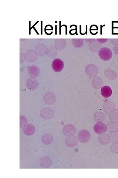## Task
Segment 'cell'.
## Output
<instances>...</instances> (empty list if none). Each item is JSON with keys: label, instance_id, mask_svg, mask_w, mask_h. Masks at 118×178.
Listing matches in <instances>:
<instances>
[{"label": "cell", "instance_id": "cell-1", "mask_svg": "<svg viewBox=\"0 0 118 178\" xmlns=\"http://www.w3.org/2000/svg\"><path fill=\"white\" fill-rule=\"evenodd\" d=\"M99 55L102 60L108 61L112 58V52L109 48L103 47L99 50Z\"/></svg>", "mask_w": 118, "mask_h": 178}, {"label": "cell", "instance_id": "cell-2", "mask_svg": "<svg viewBox=\"0 0 118 178\" xmlns=\"http://www.w3.org/2000/svg\"><path fill=\"white\" fill-rule=\"evenodd\" d=\"M78 141L82 143H85L88 142L91 138L90 132L86 129H83L80 131L78 134Z\"/></svg>", "mask_w": 118, "mask_h": 178}, {"label": "cell", "instance_id": "cell-3", "mask_svg": "<svg viewBox=\"0 0 118 178\" xmlns=\"http://www.w3.org/2000/svg\"><path fill=\"white\" fill-rule=\"evenodd\" d=\"M64 67V63L61 59H56L52 63V69L56 72L61 71Z\"/></svg>", "mask_w": 118, "mask_h": 178}, {"label": "cell", "instance_id": "cell-4", "mask_svg": "<svg viewBox=\"0 0 118 178\" xmlns=\"http://www.w3.org/2000/svg\"><path fill=\"white\" fill-rule=\"evenodd\" d=\"M44 100L46 105H53L56 101V98L55 95L52 92H47L44 96Z\"/></svg>", "mask_w": 118, "mask_h": 178}, {"label": "cell", "instance_id": "cell-5", "mask_svg": "<svg viewBox=\"0 0 118 178\" xmlns=\"http://www.w3.org/2000/svg\"><path fill=\"white\" fill-rule=\"evenodd\" d=\"M40 115L44 119H49L53 117L54 115V111L51 108H44L41 111Z\"/></svg>", "mask_w": 118, "mask_h": 178}, {"label": "cell", "instance_id": "cell-6", "mask_svg": "<svg viewBox=\"0 0 118 178\" xmlns=\"http://www.w3.org/2000/svg\"><path fill=\"white\" fill-rule=\"evenodd\" d=\"M93 129L97 134H103L107 130V125L103 122H97L94 125Z\"/></svg>", "mask_w": 118, "mask_h": 178}, {"label": "cell", "instance_id": "cell-7", "mask_svg": "<svg viewBox=\"0 0 118 178\" xmlns=\"http://www.w3.org/2000/svg\"><path fill=\"white\" fill-rule=\"evenodd\" d=\"M78 137L76 136H68L65 139V143L67 146L69 147H73L76 146L78 143Z\"/></svg>", "mask_w": 118, "mask_h": 178}, {"label": "cell", "instance_id": "cell-8", "mask_svg": "<svg viewBox=\"0 0 118 178\" xmlns=\"http://www.w3.org/2000/svg\"><path fill=\"white\" fill-rule=\"evenodd\" d=\"M76 131V127L72 124L66 125L63 129V132L64 135L67 136L74 135Z\"/></svg>", "mask_w": 118, "mask_h": 178}, {"label": "cell", "instance_id": "cell-9", "mask_svg": "<svg viewBox=\"0 0 118 178\" xmlns=\"http://www.w3.org/2000/svg\"><path fill=\"white\" fill-rule=\"evenodd\" d=\"M86 73L90 76L93 77L97 75L98 69L97 67L94 64L89 65L86 68Z\"/></svg>", "mask_w": 118, "mask_h": 178}, {"label": "cell", "instance_id": "cell-10", "mask_svg": "<svg viewBox=\"0 0 118 178\" xmlns=\"http://www.w3.org/2000/svg\"><path fill=\"white\" fill-rule=\"evenodd\" d=\"M22 131L25 135L30 136L33 135L35 132V127L31 124L26 125L23 127Z\"/></svg>", "mask_w": 118, "mask_h": 178}, {"label": "cell", "instance_id": "cell-11", "mask_svg": "<svg viewBox=\"0 0 118 178\" xmlns=\"http://www.w3.org/2000/svg\"><path fill=\"white\" fill-rule=\"evenodd\" d=\"M98 141L102 145H105L110 143V141L109 135L106 133L99 134L98 138Z\"/></svg>", "mask_w": 118, "mask_h": 178}, {"label": "cell", "instance_id": "cell-12", "mask_svg": "<svg viewBox=\"0 0 118 178\" xmlns=\"http://www.w3.org/2000/svg\"><path fill=\"white\" fill-rule=\"evenodd\" d=\"M103 110L106 114H110L115 109V105L113 102L110 101L105 102L103 105Z\"/></svg>", "mask_w": 118, "mask_h": 178}, {"label": "cell", "instance_id": "cell-13", "mask_svg": "<svg viewBox=\"0 0 118 178\" xmlns=\"http://www.w3.org/2000/svg\"><path fill=\"white\" fill-rule=\"evenodd\" d=\"M52 161L51 158L44 156L41 158L40 160V164L41 166L44 168H48L51 166Z\"/></svg>", "mask_w": 118, "mask_h": 178}, {"label": "cell", "instance_id": "cell-14", "mask_svg": "<svg viewBox=\"0 0 118 178\" xmlns=\"http://www.w3.org/2000/svg\"><path fill=\"white\" fill-rule=\"evenodd\" d=\"M101 94L105 98H107L111 96L112 91L109 86H105L102 87L101 89Z\"/></svg>", "mask_w": 118, "mask_h": 178}, {"label": "cell", "instance_id": "cell-15", "mask_svg": "<svg viewBox=\"0 0 118 178\" xmlns=\"http://www.w3.org/2000/svg\"><path fill=\"white\" fill-rule=\"evenodd\" d=\"M52 136L49 134L44 135L41 138L42 143L46 145H50L53 141Z\"/></svg>", "mask_w": 118, "mask_h": 178}, {"label": "cell", "instance_id": "cell-16", "mask_svg": "<svg viewBox=\"0 0 118 178\" xmlns=\"http://www.w3.org/2000/svg\"><path fill=\"white\" fill-rule=\"evenodd\" d=\"M103 81L99 77H95L93 79V86L96 89H99L103 85Z\"/></svg>", "mask_w": 118, "mask_h": 178}, {"label": "cell", "instance_id": "cell-17", "mask_svg": "<svg viewBox=\"0 0 118 178\" xmlns=\"http://www.w3.org/2000/svg\"><path fill=\"white\" fill-rule=\"evenodd\" d=\"M105 75L107 78L110 80H114L117 77V74L112 69H107L105 72Z\"/></svg>", "mask_w": 118, "mask_h": 178}, {"label": "cell", "instance_id": "cell-18", "mask_svg": "<svg viewBox=\"0 0 118 178\" xmlns=\"http://www.w3.org/2000/svg\"><path fill=\"white\" fill-rule=\"evenodd\" d=\"M109 118L111 122L118 123V109H115L110 113Z\"/></svg>", "mask_w": 118, "mask_h": 178}, {"label": "cell", "instance_id": "cell-19", "mask_svg": "<svg viewBox=\"0 0 118 178\" xmlns=\"http://www.w3.org/2000/svg\"><path fill=\"white\" fill-rule=\"evenodd\" d=\"M107 130L109 132L118 131V123L109 122L107 124Z\"/></svg>", "mask_w": 118, "mask_h": 178}, {"label": "cell", "instance_id": "cell-20", "mask_svg": "<svg viewBox=\"0 0 118 178\" xmlns=\"http://www.w3.org/2000/svg\"><path fill=\"white\" fill-rule=\"evenodd\" d=\"M94 119L96 122H102L105 120V115L102 112H98L94 114Z\"/></svg>", "mask_w": 118, "mask_h": 178}, {"label": "cell", "instance_id": "cell-21", "mask_svg": "<svg viewBox=\"0 0 118 178\" xmlns=\"http://www.w3.org/2000/svg\"><path fill=\"white\" fill-rule=\"evenodd\" d=\"M37 87V83L36 81L34 80H30L27 83V87L30 90H34Z\"/></svg>", "mask_w": 118, "mask_h": 178}, {"label": "cell", "instance_id": "cell-22", "mask_svg": "<svg viewBox=\"0 0 118 178\" xmlns=\"http://www.w3.org/2000/svg\"><path fill=\"white\" fill-rule=\"evenodd\" d=\"M110 141L113 143H118V131L110 132L109 134Z\"/></svg>", "mask_w": 118, "mask_h": 178}, {"label": "cell", "instance_id": "cell-23", "mask_svg": "<svg viewBox=\"0 0 118 178\" xmlns=\"http://www.w3.org/2000/svg\"><path fill=\"white\" fill-rule=\"evenodd\" d=\"M27 120L24 116H20V128H23L26 125Z\"/></svg>", "mask_w": 118, "mask_h": 178}, {"label": "cell", "instance_id": "cell-24", "mask_svg": "<svg viewBox=\"0 0 118 178\" xmlns=\"http://www.w3.org/2000/svg\"><path fill=\"white\" fill-rule=\"evenodd\" d=\"M111 152L114 154H118V143H114L110 147Z\"/></svg>", "mask_w": 118, "mask_h": 178}, {"label": "cell", "instance_id": "cell-25", "mask_svg": "<svg viewBox=\"0 0 118 178\" xmlns=\"http://www.w3.org/2000/svg\"><path fill=\"white\" fill-rule=\"evenodd\" d=\"M29 71L32 75L33 76H35L38 75L39 71L38 69H36L35 67H32L30 68L29 70Z\"/></svg>", "mask_w": 118, "mask_h": 178}, {"label": "cell", "instance_id": "cell-26", "mask_svg": "<svg viewBox=\"0 0 118 178\" xmlns=\"http://www.w3.org/2000/svg\"><path fill=\"white\" fill-rule=\"evenodd\" d=\"M113 50L114 53L118 55V44L114 47Z\"/></svg>", "mask_w": 118, "mask_h": 178}, {"label": "cell", "instance_id": "cell-27", "mask_svg": "<svg viewBox=\"0 0 118 178\" xmlns=\"http://www.w3.org/2000/svg\"><path fill=\"white\" fill-rule=\"evenodd\" d=\"M39 22V21L37 22L36 23V24H35L33 26H32L31 28L29 27V29H30L29 33V34H30V30H31L32 29V28H34V30H35L37 34H39L38 33V32H37V30H36V29L35 28V27H34L35 26V25H36V24H37V23Z\"/></svg>", "mask_w": 118, "mask_h": 178}, {"label": "cell", "instance_id": "cell-28", "mask_svg": "<svg viewBox=\"0 0 118 178\" xmlns=\"http://www.w3.org/2000/svg\"><path fill=\"white\" fill-rule=\"evenodd\" d=\"M42 23H43V22H42V21H41V34H42H42H43V33H42V30H42V28H43V27H42L43 24H42Z\"/></svg>", "mask_w": 118, "mask_h": 178}, {"label": "cell", "instance_id": "cell-29", "mask_svg": "<svg viewBox=\"0 0 118 178\" xmlns=\"http://www.w3.org/2000/svg\"><path fill=\"white\" fill-rule=\"evenodd\" d=\"M81 25H80V34H81L82 35H85V34H85H82L81 33Z\"/></svg>", "mask_w": 118, "mask_h": 178}, {"label": "cell", "instance_id": "cell-30", "mask_svg": "<svg viewBox=\"0 0 118 178\" xmlns=\"http://www.w3.org/2000/svg\"><path fill=\"white\" fill-rule=\"evenodd\" d=\"M60 35L61 34V27H62L61 26V24H60L61 22L60 21Z\"/></svg>", "mask_w": 118, "mask_h": 178}, {"label": "cell", "instance_id": "cell-31", "mask_svg": "<svg viewBox=\"0 0 118 178\" xmlns=\"http://www.w3.org/2000/svg\"><path fill=\"white\" fill-rule=\"evenodd\" d=\"M56 26V27H55V29H56V30H55V34H57V25H56V26Z\"/></svg>", "mask_w": 118, "mask_h": 178}]
</instances>
